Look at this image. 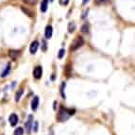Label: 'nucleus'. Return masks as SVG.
<instances>
[{"label": "nucleus", "mask_w": 135, "mask_h": 135, "mask_svg": "<svg viewBox=\"0 0 135 135\" xmlns=\"http://www.w3.org/2000/svg\"><path fill=\"white\" fill-rule=\"evenodd\" d=\"M75 113V110H67V109H64V108H61L60 110V112L58 113L57 114V119H58L59 122H64L66 120H68L69 116L71 114H74Z\"/></svg>", "instance_id": "obj_1"}, {"label": "nucleus", "mask_w": 135, "mask_h": 135, "mask_svg": "<svg viewBox=\"0 0 135 135\" xmlns=\"http://www.w3.org/2000/svg\"><path fill=\"white\" fill-rule=\"evenodd\" d=\"M84 44V40L82 37H77L73 41V43L70 45V50L71 51H75V50L79 49V47H81Z\"/></svg>", "instance_id": "obj_2"}, {"label": "nucleus", "mask_w": 135, "mask_h": 135, "mask_svg": "<svg viewBox=\"0 0 135 135\" xmlns=\"http://www.w3.org/2000/svg\"><path fill=\"white\" fill-rule=\"evenodd\" d=\"M32 119H33V116L31 114L28 115V118H27V121L26 122V129H27V132L30 133L31 131V128L33 127V123H32Z\"/></svg>", "instance_id": "obj_3"}, {"label": "nucleus", "mask_w": 135, "mask_h": 135, "mask_svg": "<svg viewBox=\"0 0 135 135\" xmlns=\"http://www.w3.org/2000/svg\"><path fill=\"white\" fill-rule=\"evenodd\" d=\"M42 74H43V68L41 67V66L35 67V69L33 71V77L36 79H39L42 78Z\"/></svg>", "instance_id": "obj_4"}, {"label": "nucleus", "mask_w": 135, "mask_h": 135, "mask_svg": "<svg viewBox=\"0 0 135 135\" xmlns=\"http://www.w3.org/2000/svg\"><path fill=\"white\" fill-rule=\"evenodd\" d=\"M9 121L11 127H15L17 125V123H18V116L15 113H12V114L9 115Z\"/></svg>", "instance_id": "obj_5"}, {"label": "nucleus", "mask_w": 135, "mask_h": 135, "mask_svg": "<svg viewBox=\"0 0 135 135\" xmlns=\"http://www.w3.org/2000/svg\"><path fill=\"white\" fill-rule=\"evenodd\" d=\"M38 46H39V43L37 41H34L32 42L31 45H30V47H29V51L31 54H35L37 52V49H38Z\"/></svg>", "instance_id": "obj_6"}, {"label": "nucleus", "mask_w": 135, "mask_h": 135, "mask_svg": "<svg viewBox=\"0 0 135 135\" xmlns=\"http://www.w3.org/2000/svg\"><path fill=\"white\" fill-rule=\"evenodd\" d=\"M9 58L12 59L13 61H16V60H17V58H18V56H19V51H18V50H14V49L9 50Z\"/></svg>", "instance_id": "obj_7"}, {"label": "nucleus", "mask_w": 135, "mask_h": 135, "mask_svg": "<svg viewBox=\"0 0 135 135\" xmlns=\"http://www.w3.org/2000/svg\"><path fill=\"white\" fill-rule=\"evenodd\" d=\"M52 34H53V28L51 26H47L45 27V38L50 39L52 37Z\"/></svg>", "instance_id": "obj_8"}, {"label": "nucleus", "mask_w": 135, "mask_h": 135, "mask_svg": "<svg viewBox=\"0 0 135 135\" xmlns=\"http://www.w3.org/2000/svg\"><path fill=\"white\" fill-rule=\"evenodd\" d=\"M48 8V0H43L41 3V11L42 12H45L47 11Z\"/></svg>", "instance_id": "obj_9"}, {"label": "nucleus", "mask_w": 135, "mask_h": 135, "mask_svg": "<svg viewBox=\"0 0 135 135\" xmlns=\"http://www.w3.org/2000/svg\"><path fill=\"white\" fill-rule=\"evenodd\" d=\"M38 106H39V97H35L33 98V100H32V102H31V109L33 110H37Z\"/></svg>", "instance_id": "obj_10"}, {"label": "nucleus", "mask_w": 135, "mask_h": 135, "mask_svg": "<svg viewBox=\"0 0 135 135\" xmlns=\"http://www.w3.org/2000/svg\"><path fill=\"white\" fill-rule=\"evenodd\" d=\"M9 71H11V64L9 63V64L7 65V67H6V69H5L4 71L2 72V74H1V77H2V78L7 77L8 75H9Z\"/></svg>", "instance_id": "obj_11"}, {"label": "nucleus", "mask_w": 135, "mask_h": 135, "mask_svg": "<svg viewBox=\"0 0 135 135\" xmlns=\"http://www.w3.org/2000/svg\"><path fill=\"white\" fill-rule=\"evenodd\" d=\"M75 28H76V24H75L74 22H71L69 24V27H68V32H69V33H73Z\"/></svg>", "instance_id": "obj_12"}, {"label": "nucleus", "mask_w": 135, "mask_h": 135, "mask_svg": "<svg viewBox=\"0 0 135 135\" xmlns=\"http://www.w3.org/2000/svg\"><path fill=\"white\" fill-rule=\"evenodd\" d=\"M23 93H24V91H23L22 89H20L18 92L16 93V95H15V101L16 102H18L19 100H20L21 97H22V95H23Z\"/></svg>", "instance_id": "obj_13"}, {"label": "nucleus", "mask_w": 135, "mask_h": 135, "mask_svg": "<svg viewBox=\"0 0 135 135\" xmlns=\"http://www.w3.org/2000/svg\"><path fill=\"white\" fill-rule=\"evenodd\" d=\"M21 9H22V11H24V12H25V13L27 14V15H28L29 17H31V16H32V11H29V9H27V8H25L24 6H22V7H21Z\"/></svg>", "instance_id": "obj_14"}, {"label": "nucleus", "mask_w": 135, "mask_h": 135, "mask_svg": "<svg viewBox=\"0 0 135 135\" xmlns=\"http://www.w3.org/2000/svg\"><path fill=\"white\" fill-rule=\"evenodd\" d=\"M23 2L26 3L27 5H35L37 2H38V0H23Z\"/></svg>", "instance_id": "obj_15"}, {"label": "nucleus", "mask_w": 135, "mask_h": 135, "mask_svg": "<svg viewBox=\"0 0 135 135\" xmlns=\"http://www.w3.org/2000/svg\"><path fill=\"white\" fill-rule=\"evenodd\" d=\"M24 134V129L22 128H16L14 131V135H23Z\"/></svg>", "instance_id": "obj_16"}, {"label": "nucleus", "mask_w": 135, "mask_h": 135, "mask_svg": "<svg viewBox=\"0 0 135 135\" xmlns=\"http://www.w3.org/2000/svg\"><path fill=\"white\" fill-rule=\"evenodd\" d=\"M64 54H65V50L63 49V48H61L60 51H59V54H58V58L59 59H61L63 56H64Z\"/></svg>", "instance_id": "obj_17"}, {"label": "nucleus", "mask_w": 135, "mask_h": 135, "mask_svg": "<svg viewBox=\"0 0 135 135\" xmlns=\"http://www.w3.org/2000/svg\"><path fill=\"white\" fill-rule=\"evenodd\" d=\"M81 31L83 32V33H87V32L89 31V27H88V25L82 26V27H81Z\"/></svg>", "instance_id": "obj_18"}, {"label": "nucleus", "mask_w": 135, "mask_h": 135, "mask_svg": "<svg viewBox=\"0 0 135 135\" xmlns=\"http://www.w3.org/2000/svg\"><path fill=\"white\" fill-rule=\"evenodd\" d=\"M64 87H65V83L63 82V83L61 84V97H62V98H65V94H64Z\"/></svg>", "instance_id": "obj_19"}, {"label": "nucleus", "mask_w": 135, "mask_h": 135, "mask_svg": "<svg viewBox=\"0 0 135 135\" xmlns=\"http://www.w3.org/2000/svg\"><path fill=\"white\" fill-rule=\"evenodd\" d=\"M60 3L61 5H63V6H65V5H67L69 3V0H60Z\"/></svg>", "instance_id": "obj_20"}, {"label": "nucleus", "mask_w": 135, "mask_h": 135, "mask_svg": "<svg viewBox=\"0 0 135 135\" xmlns=\"http://www.w3.org/2000/svg\"><path fill=\"white\" fill-rule=\"evenodd\" d=\"M43 50H44V51H45V50H46V42H45V40L43 41Z\"/></svg>", "instance_id": "obj_21"}, {"label": "nucleus", "mask_w": 135, "mask_h": 135, "mask_svg": "<svg viewBox=\"0 0 135 135\" xmlns=\"http://www.w3.org/2000/svg\"><path fill=\"white\" fill-rule=\"evenodd\" d=\"M37 131H38V123L35 122V123H34V131L36 132Z\"/></svg>", "instance_id": "obj_22"}, {"label": "nucleus", "mask_w": 135, "mask_h": 135, "mask_svg": "<svg viewBox=\"0 0 135 135\" xmlns=\"http://www.w3.org/2000/svg\"><path fill=\"white\" fill-rule=\"evenodd\" d=\"M88 11H89V9H88L87 11H86L85 12H84V14H83V15H82V18H84V17H85V16H87V13H88Z\"/></svg>", "instance_id": "obj_23"}, {"label": "nucleus", "mask_w": 135, "mask_h": 135, "mask_svg": "<svg viewBox=\"0 0 135 135\" xmlns=\"http://www.w3.org/2000/svg\"><path fill=\"white\" fill-rule=\"evenodd\" d=\"M88 1H89V0H83V1H82V5H85L86 3L88 2Z\"/></svg>", "instance_id": "obj_24"}, {"label": "nucleus", "mask_w": 135, "mask_h": 135, "mask_svg": "<svg viewBox=\"0 0 135 135\" xmlns=\"http://www.w3.org/2000/svg\"><path fill=\"white\" fill-rule=\"evenodd\" d=\"M50 1H53V0H50Z\"/></svg>", "instance_id": "obj_25"}]
</instances>
